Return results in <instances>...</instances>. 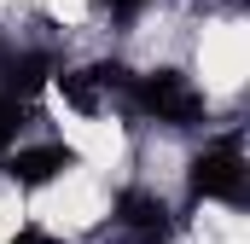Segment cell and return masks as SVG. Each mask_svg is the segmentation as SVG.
<instances>
[{"instance_id":"cell-1","label":"cell","mask_w":250,"mask_h":244,"mask_svg":"<svg viewBox=\"0 0 250 244\" xmlns=\"http://www.w3.org/2000/svg\"><path fill=\"white\" fill-rule=\"evenodd\" d=\"M123 111H134L140 122H157V128H204L209 122V99L204 87L192 81L181 64H151V70H128L123 87Z\"/></svg>"},{"instance_id":"cell-2","label":"cell","mask_w":250,"mask_h":244,"mask_svg":"<svg viewBox=\"0 0 250 244\" xmlns=\"http://www.w3.org/2000/svg\"><path fill=\"white\" fill-rule=\"evenodd\" d=\"M181 209L163 198V192H151V186H123L117 198H111V221L99 227V244H175L181 239Z\"/></svg>"},{"instance_id":"cell-3","label":"cell","mask_w":250,"mask_h":244,"mask_svg":"<svg viewBox=\"0 0 250 244\" xmlns=\"http://www.w3.org/2000/svg\"><path fill=\"white\" fill-rule=\"evenodd\" d=\"M187 203H227V209H245L250 203V163H245V140L239 134H221L204 151H192Z\"/></svg>"},{"instance_id":"cell-4","label":"cell","mask_w":250,"mask_h":244,"mask_svg":"<svg viewBox=\"0 0 250 244\" xmlns=\"http://www.w3.org/2000/svg\"><path fill=\"white\" fill-rule=\"evenodd\" d=\"M59 99L76 111V117H99L111 105H123V87H128V64L117 59H93V64H59L53 76Z\"/></svg>"},{"instance_id":"cell-5","label":"cell","mask_w":250,"mask_h":244,"mask_svg":"<svg viewBox=\"0 0 250 244\" xmlns=\"http://www.w3.org/2000/svg\"><path fill=\"white\" fill-rule=\"evenodd\" d=\"M76 163H82V151H76L70 140H59V134H47V140H18V145L0 157V175L18 186V192H41V186L64 181Z\"/></svg>"},{"instance_id":"cell-6","label":"cell","mask_w":250,"mask_h":244,"mask_svg":"<svg viewBox=\"0 0 250 244\" xmlns=\"http://www.w3.org/2000/svg\"><path fill=\"white\" fill-rule=\"evenodd\" d=\"M53 76H59V53L53 47H29V41H6L0 35V93L29 105L41 87H53Z\"/></svg>"},{"instance_id":"cell-7","label":"cell","mask_w":250,"mask_h":244,"mask_svg":"<svg viewBox=\"0 0 250 244\" xmlns=\"http://www.w3.org/2000/svg\"><path fill=\"white\" fill-rule=\"evenodd\" d=\"M18 140H29V105L12 99V93H0V157H6Z\"/></svg>"},{"instance_id":"cell-8","label":"cell","mask_w":250,"mask_h":244,"mask_svg":"<svg viewBox=\"0 0 250 244\" xmlns=\"http://www.w3.org/2000/svg\"><path fill=\"white\" fill-rule=\"evenodd\" d=\"M93 6H99V12H105L111 23H134V18H146V12H151L157 0H93Z\"/></svg>"},{"instance_id":"cell-9","label":"cell","mask_w":250,"mask_h":244,"mask_svg":"<svg viewBox=\"0 0 250 244\" xmlns=\"http://www.w3.org/2000/svg\"><path fill=\"white\" fill-rule=\"evenodd\" d=\"M6 244H64V239H59V233H47L41 221H29V227H18V233H12Z\"/></svg>"}]
</instances>
